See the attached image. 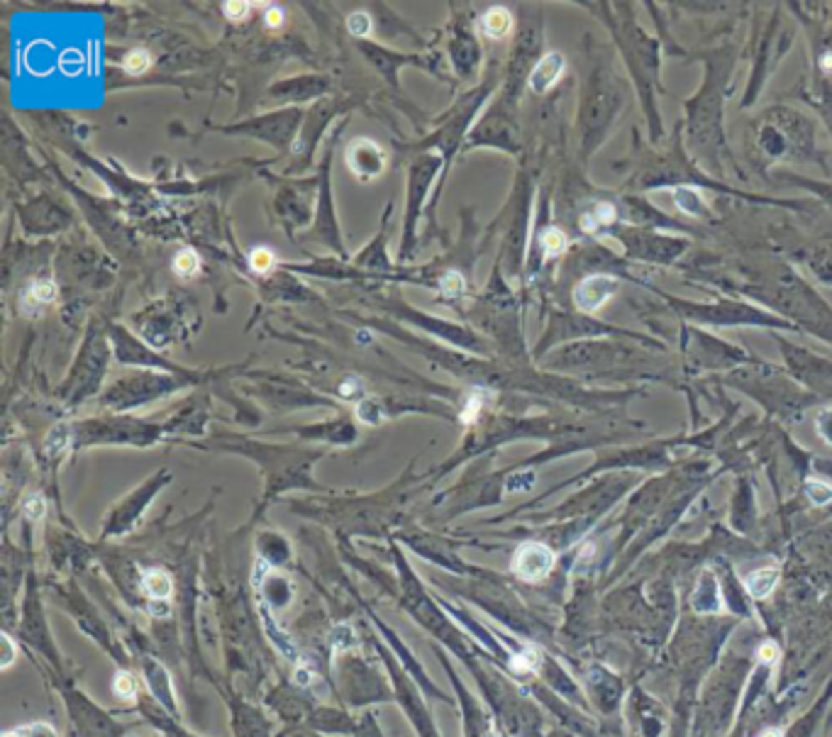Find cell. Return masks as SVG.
Listing matches in <instances>:
<instances>
[{"label": "cell", "instance_id": "1", "mask_svg": "<svg viewBox=\"0 0 832 737\" xmlns=\"http://www.w3.org/2000/svg\"><path fill=\"white\" fill-rule=\"evenodd\" d=\"M554 566V552L542 542H525L513 557V571L522 581H542Z\"/></svg>", "mask_w": 832, "mask_h": 737}, {"label": "cell", "instance_id": "2", "mask_svg": "<svg viewBox=\"0 0 832 737\" xmlns=\"http://www.w3.org/2000/svg\"><path fill=\"white\" fill-rule=\"evenodd\" d=\"M615 291H618V281L613 276H603V274L588 276V279H583L579 284L576 293H574V303H576L579 310L590 313V310H598L608 298H613Z\"/></svg>", "mask_w": 832, "mask_h": 737}, {"label": "cell", "instance_id": "3", "mask_svg": "<svg viewBox=\"0 0 832 737\" xmlns=\"http://www.w3.org/2000/svg\"><path fill=\"white\" fill-rule=\"evenodd\" d=\"M347 161H349V166L354 168V173H357L359 178L378 176V173H381V168H383L381 150H378L376 145H371V142H367V140H359L354 147H349Z\"/></svg>", "mask_w": 832, "mask_h": 737}, {"label": "cell", "instance_id": "4", "mask_svg": "<svg viewBox=\"0 0 832 737\" xmlns=\"http://www.w3.org/2000/svg\"><path fill=\"white\" fill-rule=\"evenodd\" d=\"M562 71H564V56L557 52H549L547 56H542V59L537 61L535 69H532L530 88L535 91V93H547V91L559 81Z\"/></svg>", "mask_w": 832, "mask_h": 737}, {"label": "cell", "instance_id": "5", "mask_svg": "<svg viewBox=\"0 0 832 737\" xmlns=\"http://www.w3.org/2000/svg\"><path fill=\"white\" fill-rule=\"evenodd\" d=\"M722 608L718 579L711 571H703L696 591H693V611L696 613H718Z\"/></svg>", "mask_w": 832, "mask_h": 737}, {"label": "cell", "instance_id": "6", "mask_svg": "<svg viewBox=\"0 0 832 737\" xmlns=\"http://www.w3.org/2000/svg\"><path fill=\"white\" fill-rule=\"evenodd\" d=\"M779 581V566H762V569L752 571V574L744 579V588L752 598H767L774 591Z\"/></svg>", "mask_w": 832, "mask_h": 737}, {"label": "cell", "instance_id": "7", "mask_svg": "<svg viewBox=\"0 0 832 737\" xmlns=\"http://www.w3.org/2000/svg\"><path fill=\"white\" fill-rule=\"evenodd\" d=\"M481 32L491 39H503L513 27V18L506 8H491L489 13L481 18Z\"/></svg>", "mask_w": 832, "mask_h": 737}, {"label": "cell", "instance_id": "8", "mask_svg": "<svg viewBox=\"0 0 832 737\" xmlns=\"http://www.w3.org/2000/svg\"><path fill=\"white\" fill-rule=\"evenodd\" d=\"M142 588H145V593L149 598H154V601H166V598H171V593H173L171 576L164 574V571H159V569L147 571L145 579H142Z\"/></svg>", "mask_w": 832, "mask_h": 737}, {"label": "cell", "instance_id": "9", "mask_svg": "<svg viewBox=\"0 0 832 737\" xmlns=\"http://www.w3.org/2000/svg\"><path fill=\"white\" fill-rule=\"evenodd\" d=\"M613 220H615V208L610 203H595L590 211L583 213L581 227L583 232H598V230L608 227Z\"/></svg>", "mask_w": 832, "mask_h": 737}, {"label": "cell", "instance_id": "10", "mask_svg": "<svg viewBox=\"0 0 832 737\" xmlns=\"http://www.w3.org/2000/svg\"><path fill=\"white\" fill-rule=\"evenodd\" d=\"M56 300V286L51 281H32L25 291V305H51Z\"/></svg>", "mask_w": 832, "mask_h": 737}, {"label": "cell", "instance_id": "11", "mask_svg": "<svg viewBox=\"0 0 832 737\" xmlns=\"http://www.w3.org/2000/svg\"><path fill=\"white\" fill-rule=\"evenodd\" d=\"M173 271H176V276H181V279H193V276L200 271L198 254L193 252V249H183V252H178L176 259H173Z\"/></svg>", "mask_w": 832, "mask_h": 737}, {"label": "cell", "instance_id": "12", "mask_svg": "<svg viewBox=\"0 0 832 737\" xmlns=\"http://www.w3.org/2000/svg\"><path fill=\"white\" fill-rule=\"evenodd\" d=\"M542 249L547 257H559L567 249V234L557 227H549L542 232Z\"/></svg>", "mask_w": 832, "mask_h": 737}, {"label": "cell", "instance_id": "13", "mask_svg": "<svg viewBox=\"0 0 832 737\" xmlns=\"http://www.w3.org/2000/svg\"><path fill=\"white\" fill-rule=\"evenodd\" d=\"M149 66H152V56H149L147 49H132V52L125 56V61H122V69H125L127 74H145Z\"/></svg>", "mask_w": 832, "mask_h": 737}, {"label": "cell", "instance_id": "14", "mask_svg": "<svg viewBox=\"0 0 832 737\" xmlns=\"http://www.w3.org/2000/svg\"><path fill=\"white\" fill-rule=\"evenodd\" d=\"M805 493H808L810 503H815V505H825L832 500V489L828 484H823L820 479H808V484H805Z\"/></svg>", "mask_w": 832, "mask_h": 737}, {"label": "cell", "instance_id": "15", "mask_svg": "<svg viewBox=\"0 0 832 737\" xmlns=\"http://www.w3.org/2000/svg\"><path fill=\"white\" fill-rule=\"evenodd\" d=\"M674 203L688 215L701 213V198H698V193H693L691 188H679V191L674 193Z\"/></svg>", "mask_w": 832, "mask_h": 737}, {"label": "cell", "instance_id": "16", "mask_svg": "<svg viewBox=\"0 0 832 737\" xmlns=\"http://www.w3.org/2000/svg\"><path fill=\"white\" fill-rule=\"evenodd\" d=\"M347 27H349V32L357 34V37H367V34H371L374 22L367 13H352L347 18Z\"/></svg>", "mask_w": 832, "mask_h": 737}, {"label": "cell", "instance_id": "17", "mask_svg": "<svg viewBox=\"0 0 832 737\" xmlns=\"http://www.w3.org/2000/svg\"><path fill=\"white\" fill-rule=\"evenodd\" d=\"M484 403H486V393H481V391H476L474 396L466 398L464 411H461V420H464L466 425L474 423L476 418H479V413H481V408H484Z\"/></svg>", "mask_w": 832, "mask_h": 737}, {"label": "cell", "instance_id": "18", "mask_svg": "<svg viewBox=\"0 0 832 737\" xmlns=\"http://www.w3.org/2000/svg\"><path fill=\"white\" fill-rule=\"evenodd\" d=\"M440 288L444 296L454 298V296H459L461 291H464V276H461L459 271H449V274H444L440 279Z\"/></svg>", "mask_w": 832, "mask_h": 737}, {"label": "cell", "instance_id": "19", "mask_svg": "<svg viewBox=\"0 0 832 737\" xmlns=\"http://www.w3.org/2000/svg\"><path fill=\"white\" fill-rule=\"evenodd\" d=\"M513 669L520 674H527V672H535L539 667V652L535 649H525L522 654H517V657H513Z\"/></svg>", "mask_w": 832, "mask_h": 737}, {"label": "cell", "instance_id": "20", "mask_svg": "<svg viewBox=\"0 0 832 737\" xmlns=\"http://www.w3.org/2000/svg\"><path fill=\"white\" fill-rule=\"evenodd\" d=\"M22 510H25V515H27L29 520H42L44 513H47V503H44V498L39 493H32V496H27V498H25Z\"/></svg>", "mask_w": 832, "mask_h": 737}, {"label": "cell", "instance_id": "21", "mask_svg": "<svg viewBox=\"0 0 832 737\" xmlns=\"http://www.w3.org/2000/svg\"><path fill=\"white\" fill-rule=\"evenodd\" d=\"M249 264H251V269H254L256 274H266L269 269H274V254H271L269 249L259 247V249H254V252H251Z\"/></svg>", "mask_w": 832, "mask_h": 737}, {"label": "cell", "instance_id": "22", "mask_svg": "<svg viewBox=\"0 0 832 737\" xmlns=\"http://www.w3.org/2000/svg\"><path fill=\"white\" fill-rule=\"evenodd\" d=\"M5 737H56L54 728H49V725L44 723H32V725H25V728L15 730V733H8Z\"/></svg>", "mask_w": 832, "mask_h": 737}, {"label": "cell", "instance_id": "23", "mask_svg": "<svg viewBox=\"0 0 832 737\" xmlns=\"http://www.w3.org/2000/svg\"><path fill=\"white\" fill-rule=\"evenodd\" d=\"M112 691H115L120 698H135L137 684L130 674H117L115 682H112Z\"/></svg>", "mask_w": 832, "mask_h": 737}, {"label": "cell", "instance_id": "24", "mask_svg": "<svg viewBox=\"0 0 832 737\" xmlns=\"http://www.w3.org/2000/svg\"><path fill=\"white\" fill-rule=\"evenodd\" d=\"M357 416H359V420H364L367 425H376L381 420V408L371 401H364L362 406L357 408Z\"/></svg>", "mask_w": 832, "mask_h": 737}, {"label": "cell", "instance_id": "25", "mask_svg": "<svg viewBox=\"0 0 832 737\" xmlns=\"http://www.w3.org/2000/svg\"><path fill=\"white\" fill-rule=\"evenodd\" d=\"M249 3H242V0H237V3H225L223 10L225 15H227L230 20H235V22H239V20H244L246 15H249Z\"/></svg>", "mask_w": 832, "mask_h": 737}, {"label": "cell", "instance_id": "26", "mask_svg": "<svg viewBox=\"0 0 832 737\" xmlns=\"http://www.w3.org/2000/svg\"><path fill=\"white\" fill-rule=\"evenodd\" d=\"M532 484H535V474L532 472H522V474H517V476H513L510 481H508V491H527V489H532Z\"/></svg>", "mask_w": 832, "mask_h": 737}, {"label": "cell", "instance_id": "27", "mask_svg": "<svg viewBox=\"0 0 832 737\" xmlns=\"http://www.w3.org/2000/svg\"><path fill=\"white\" fill-rule=\"evenodd\" d=\"M757 657H759V662H764V664H774L779 659V644L772 642V639H769V642H764V644H759Z\"/></svg>", "mask_w": 832, "mask_h": 737}, {"label": "cell", "instance_id": "28", "mask_svg": "<svg viewBox=\"0 0 832 737\" xmlns=\"http://www.w3.org/2000/svg\"><path fill=\"white\" fill-rule=\"evenodd\" d=\"M362 391H364V383L359 381V378H354V376L344 378V381L340 383V396L342 398H354V396H359Z\"/></svg>", "mask_w": 832, "mask_h": 737}, {"label": "cell", "instance_id": "29", "mask_svg": "<svg viewBox=\"0 0 832 737\" xmlns=\"http://www.w3.org/2000/svg\"><path fill=\"white\" fill-rule=\"evenodd\" d=\"M332 647L335 649H344V647H349V644H352V639H354V635H352V630H349L347 625H340V628H335V632H332Z\"/></svg>", "mask_w": 832, "mask_h": 737}, {"label": "cell", "instance_id": "30", "mask_svg": "<svg viewBox=\"0 0 832 737\" xmlns=\"http://www.w3.org/2000/svg\"><path fill=\"white\" fill-rule=\"evenodd\" d=\"M818 432L823 434L825 442L832 444V408H828V411H823L818 416Z\"/></svg>", "mask_w": 832, "mask_h": 737}, {"label": "cell", "instance_id": "31", "mask_svg": "<svg viewBox=\"0 0 832 737\" xmlns=\"http://www.w3.org/2000/svg\"><path fill=\"white\" fill-rule=\"evenodd\" d=\"M264 20H266V27H271V29L281 27V25H284V10H281L279 5H266Z\"/></svg>", "mask_w": 832, "mask_h": 737}, {"label": "cell", "instance_id": "32", "mask_svg": "<svg viewBox=\"0 0 832 737\" xmlns=\"http://www.w3.org/2000/svg\"><path fill=\"white\" fill-rule=\"evenodd\" d=\"M3 649H5V654H3V669H8L10 664L15 662V647H13V639H10L8 635H3Z\"/></svg>", "mask_w": 832, "mask_h": 737}, {"label": "cell", "instance_id": "33", "mask_svg": "<svg viewBox=\"0 0 832 737\" xmlns=\"http://www.w3.org/2000/svg\"><path fill=\"white\" fill-rule=\"evenodd\" d=\"M296 677H298V684H301V686H305V684H308V672H305V669H298V674H296Z\"/></svg>", "mask_w": 832, "mask_h": 737}, {"label": "cell", "instance_id": "34", "mask_svg": "<svg viewBox=\"0 0 832 737\" xmlns=\"http://www.w3.org/2000/svg\"><path fill=\"white\" fill-rule=\"evenodd\" d=\"M759 737H784V733H781V730L774 728V730H764V733L759 735Z\"/></svg>", "mask_w": 832, "mask_h": 737}]
</instances>
